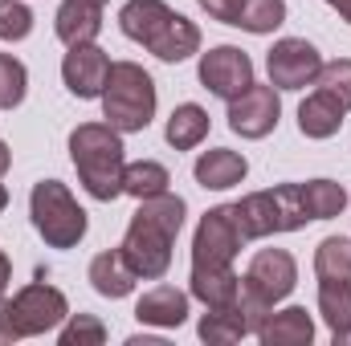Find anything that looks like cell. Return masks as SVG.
I'll list each match as a JSON object with an SVG mask.
<instances>
[{
  "label": "cell",
  "mask_w": 351,
  "mask_h": 346,
  "mask_svg": "<svg viewBox=\"0 0 351 346\" xmlns=\"http://www.w3.org/2000/svg\"><path fill=\"white\" fill-rule=\"evenodd\" d=\"M265 70H269V86L274 90H306L315 86L319 70H323V57L311 41L302 37H282L269 57H265Z\"/></svg>",
  "instance_id": "cell-10"
},
{
  "label": "cell",
  "mask_w": 351,
  "mask_h": 346,
  "mask_svg": "<svg viewBox=\"0 0 351 346\" xmlns=\"http://www.w3.org/2000/svg\"><path fill=\"white\" fill-rule=\"evenodd\" d=\"M8 163H12V155H8V143L0 139V175L8 172Z\"/></svg>",
  "instance_id": "cell-35"
},
{
  "label": "cell",
  "mask_w": 351,
  "mask_h": 346,
  "mask_svg": "<svg viewBox=\"0 0 351 346\" xmlns=\"http://www.w3.org/2000/svg\"><path fill=\"white\" fill-rule=\"evenodd\" d=\"M327 4H331V8H335V12H339V16L351 25V0H327Z\"/></svg>",
  "instance_id": "cell-34"
},
{
  "label": "cell",
  "mask_w": 351,
  "mask_h": 346,
  "mask_svg": "<svg viewBox=\"0 0 351 346\" xmlns=\"http://www.w3.org/2000/svg\"><path fill=\"white\" fill-rule=\"evenodd\" d=\"M70 159L78 168V179L94 200L123 196V135L110 122H82L70 135Z\"/></svg>",
  "instance_id": "cell-3"
},
{
  "label": "cell",
  "mask_w": 351,
  "mask_h": 346,
  "mask_svg": "<svg viewBox=\"0 0 351 346\" xmlns=\"http://www.w3.org/2000/svg\"><path fill=\"white\" fill-rule=\"evenodd\" d=\"M29 216H33V228L41 232V241L49 249H74L86 237V212L78 208V200L70 196V187L58 183V179L33 183Z\"/></svg>",
  "instance_id": "cell-8"
},
{
  "label": "cell",
  "mask_w": 351,
  "mask_h": 346,
  "mask_svg": "<svg viewBox=\"0 0 351 346\" xmlns=\"http://www.w3.org/2000/svg\"><path fill=\"white\" fill-rule=\"evenodd\" d=\"M315 277L319 281H351V241L348 237H327L315 249Z\"/></svg>",
  "instance_id": "cell-26"
},
{
  "label": "cell",
  "mask_w": 351,
  "mask_h": 346,
  "mask_svg": "<svg viewBox=\"0 0 351 346\" xmlns=\"http://www.w3.org/2000/svg\"><path fill=\"white\" fill-rule=\"evenodd\" d=\"M319 314L331 334L351 330V281H319Z\"/></svg>",
  "instance_id": "cell-24"
},
{
  "label": "cell",
  "mask_w": 351,
  "mask_h": 346,
  "mask_svg": "<svg viewBox=\"0 0 351 346\" xmlns=\"http://www.w3.org/2000/svg\"><path fill=\"white\" fill-rule=\"evenodd\" d=\"M245 237L237 224L233 204H221L213 212H204L196 237H192V269H229L233 257L241 253Z\"/></svg>",
  "instance_id": "cell-9"
},
{
  "label": "cell",
  "mask_w": 351,
  "mask_h": 346,
  "mask_svg": "<svg viewBox=\"0 0 351 346\" xmlns=\"http://www.w3.org/2000/svg\"><path fill=\"white\" fill-rule=\"evenodd\" d=\"M192 297L204 302L208 310H221V306H233L241 297V277L237 269H192Z\"/></svg>",
  "instance_id": "cell-20"
},
{
  "label": "cell",
  "mask_w": 351,
  "mask_h": 346,
  "mask_svg": "<svg viewBox=\"0 0 351 346\" xmlns=\"http://www.w3.org/2000/svg\"><path fill=\"white\" fill-rule=\"evenodd\" d=\"M168 183H172V175H168L164 163L143 159V163H127V168H123V191L135 196V200L160 196V191H168Z\"/></svg>",
  "instance_id": "cell-25"
},
{
  "label": "cell",
  "mask_w": 351,
  "mask_h": 346,
  "mask_svg": "<svg viewBox=\"0 0 351 346\" xmlns=\"http://www.w3.org/2000/svg\"><path fill=\"white\" fill-rule=\"evenodd\" d=\"M302 187V208L311 220H331L348 208V191L335 183V179H311V183H298Z\"/></svg>",
  "instance_id": "cell-23"
},
{
  "label": "cell",
  "mask_w": 351,
  "mask_h": 346,
  "mask_svg": "<svg viewBox=\"0 0 351 346\" xmlns=\"http://www.w3.org/2000/svg\"><path fill=\"white\" fill-rule=\"evenodd\" d=\"M25 86H29L25 66H21L12 53H0V110L21 106V102H25Z\"/></svg>",
  "instance_id": "cell-28"
},
{
  "label": "cell",
  "mask_w": 351,
  "mask_h": 346,
  "mask_svg": "<svg viewBox=\"0 0 351 346\" xmlns=\"http://www.w3.org/2000/svg\"><path fill=\"white\" fill-rule=\"evenodd\" d=\"M152 114H156L152 74L135 62H110L106 86H102V118L119 135H135V131H147Z\"/></svg>",
  "instance_id": "cell-4"
},
{
  "label": "cell",
  "mask_w": 351,
  "mask_h": 346,
  "mask_svg": "<svg viewBox=\"0 0 351 346\" xmlns=\"http://www.w3.org/2000/svg\"><path fill=\"white\" fill-rule=\"evenodd\" d=\"M258 338L265 346H311L315 338V322L302 306H290L282 314H269L262 326H258Z\"/></svg>",
  "instance_id": "cell-18"
},
{
  "label": "cell",
  "mask_w": 351,
  "mask_h": 346,
  "mask_svg": "<svg viewBox=\"0 0 351 346\" xmlns=\"http://www.w3.org/2000/svg\"><path fill=\"white\" fill-rule=\"evenodd\" d=\"M184 212H188V204L172 191L139 200L119 249H123V257L131 261V269L143 281H160L172 269V245H176V232L184 228Z\"/></svg>",
  "instance_id": "cell-1"
},
{
  "label": "cell",
  "mask_w": 351,
  "mask_h": 346,
  "mask_svg": "<svg viewBox=\"0 0 351 346\" xmlns=\"http://www.w3.org/2000/svg\"><path fill=\"white\" fill-rule=\"evenodd\" d=\"M196 183L200 187H213V191H225V187H233V183H241L245 175H250V163H245V155H237V151H229V147H213V151H204L200 159H196Z\"/></svg>",
  "instance_id": "cell-15"
},
{
  "label": "cell",
  "mask_w": 351,
  "mask_h": 346,
  "mask_svg": "<svg viewBox=\"0 0 351 346\" xmlns=\"http://www.w3.org/2000/svg\"><path fill=\"white\" fill-rule=\"evenodd\" d=\"M135 318L143 326H184L188 318V293H180L176 285H156L139 297Z\"/></svg>",
  "instance_id": "cell-17"
},
{
  "label": "cell",
  "mask_w": 351,
  "mask_h": 346,
  "mask_svg": "<svg viewBox=\"0 0 351 346\" xmlns=\"http://www.w3.org/2000/svg\"><path fill=\"white\" fill-rule=\"evenodd\" d=\"M348 200H351V196H348Z\"/></svg>",
  "instance_id": "cell-39"
},
{
  "label": "cell",
  "mask_w": 351,
  "mask_h": 346,
  "mask_svg": "<svg viewBox=\"0 0 351 346\" xmlns=\"http://www.w3.org/2000/svg\"><path fill=\"white\" fill-rule=\"evenodd\" d=\"M33 33V12L21 0H0V41H25Z\"/></svg>",
  "instance_id": "cell-31"
},
{
  "label": "cell",
  "mask_w": 351,
  "mask_h": 346,
  "mask_svg": "<svg viewBox=\"0 0 351 346\" xmlns=\"http://www.w3.org/2000/svg\"><path fill=\"white\" fill-rule=\"evenodd\" d=\"M119 29L135 45L152 49L160 62H184L200 49V29L164 0H127L119 12Z\"/></svg>",
  "instance_id": "cell-2"
},
{
  "label": "cell",
  "mask_w": 351,
  "mask_h": 346,
  "mask_svg": "<svg viewBox=\"0 0 351 346\" xmlns=\"http://www.w3.org/2000/svg\"><path fill=\"white\" fill-rule=\"evenodd\" d=\"M66 318H70L66 293L45 281H29L16 297H0V343L45 334V330L62 326Z\"/></svg>",
  "instance_id": "cell-6"
},
{
  "label": "cell",
  "mask_w": 351,
  "mask_h": 346,
  "mask_svg": "<svg viewBox=\"0 0 351 346\" xmlns=\"http://www.w3.org/2000/svg\"><path fill=\"white\" fill-rule=\"evenodd\" d=\"M4 204H8V191H4V183H0V212H4Z\"/></svg>",
  "instance_id": "cell-37"
},
{
  "label": "cell",
  "mask_w": 351,
  "mask_h": 346,
  "mask_svg": "<svg viewBox=\"0 0 351 346\" xmlns=\"http://www.w3.org/2000/svg\"><path fill=\"white\" fill-rule=\"evenodd\" d=\"M53 29L66 45H90L102 33V4L94 0H66L53 16Z\"/></svg>",
  "instance_id": "cell-14"
},
{
  "label": "cell",
  "mask_w": 351,
  "mask_h": 346,
  "mask_svg": "<svg viewBox=\"0 0 351 346\" xmlns=\"http://www.w3.org/2000/svg\"><path fill=\"white\" fill-rule=\"evenodd\" d=\"M106 74H110V57L94 41L90 45H70V53L62 62V78H66V90L74 98H102Z\"/></svg>",
  "instance_id": "cell-13"
},
{
  "label": "cell",
  "mask_w": 351,
  "mask_h": 346,
  "mask_svg": "<svg viewBox=\"0 0 351 346\" xmlns=\"http://www.w3.org/2000/svg\"><path fill=\"white\" fill-rule=\"evenodd\" d=\"M241 4H245V0H200V8H204L213 21H225V25H237Z\"/></svg>",
  "instance_id": "cell-32"
},
{
  "label": "cell",
  "mask_w": 351,
  "mask_h": 346,
  "mask_svg": "<svg viewBox=\"0 0 351 346\" xmlns=\"http://www.w3.org/2000/svg\"><path fill=\"white\" fill-rule=\"evenodd\" d=\"M94 4H106V0H94Z\"/></svg>",
  "instance_id": "cell-38"
},
{
  "label": "cell",
  "mask_w": 351,
  "mask_h": 346,
  "mask_svg": "<svg viewBox=\"0 0 351 346\" xmlns=\"http://www.w3.org/2000/svg\"><path fill=\"white\" fill-rule=\"evenodd\" d=\"M315 86L323 90V94H331V98H335L343 110H351V62H348V57H339V62H327V66L319 70Z\"/></svg>",
  "instance_id": "cell-29"
},
{
  "label": "cell",
  "mask_w": 351,
  "mask_h": 346,
  "mask_svg": "<svg viewBox=\"0 0 351 346\" xmlns=\"http://www.w3.org/2000/svg\"><path fill=\"white\" fill-rule=\"evenodd\" d=\"M164 135H168V143H172L176 151H192V147H200L204 135H208V114H204V106H196V102L176 106Z\"/></svg>",
  "instance_id": "cell-21"
},
{
  "label": "cell",
  "mask_w": 351,
  "mask_h": 346,
  "mask_svg": "<svg viewBox=\"0 0 351 346\" xmlns=\"http://www.w3.org/2000/svg\"><path fill=\"white\" fill-rule=\"evenodd\" d=\"M245 334H254V330H250V322H245V314H241L237 302L221 306V310H208L200 318V338L208 346H229V343H237V338H245Z\"/></svg>",
  "instance_id": "cell-22"
},
{
  "label": "cell",
  "mask_w": 351,
  "mask_h": 346,
  "mask_svg": "<svg viewBox=\"0 0 351 346\" xmlns=\"http://www.w3.org/2000/svg\"><path fill=\"white\" fill-rule=\"evenodd\" d=\"M135 281H139V273L123 257V249H106V253H98L90 261V285L102 297H127L135 289Z\"/></svg>",
  "instance_id": "cell-16"
},
{
  "label": "cell",
  "mask_w": 351,
  "mask_h": 346,
  "mask_svg": "<svg viewBox=\"0 0 351 346\" xmlns=\"http://www.w3.org/2000/svg\"><path fill=\"white\" fill-rule=\"evenodd\" d=\"M8 281H12V261L0 253V297H4V289H8Z\"/></svg>",
  "instance_id": "cell-33"
},
{
  "label": "cell",
  "mask_w": 351,
  "mask_h": 346,
  "mask_svg": "<svg viewBox=\"0 0 351 346\" xmlns=\"http://www.w3.org/2000/svg\"><path fill=\"white\" fill-rule=\"evenodd\" d=\"M233 212H237V224H241L245 241H262V237H274V232H294L311 220L306 208H302V187L298 183H278V187L254 191V196L237 200Z\"/></svg>",
  "instance_id": "cell-7"
},
{
  "label": "cell",
  "mask_w": 351,
  "mask_h": 346,
  "mask_svg": "<svg viewBox=\"0 0 351 346\" xmlns=\"http://www.w3.org/2000/svg\"><path fill=\"white\" fill-rule=\"evenodd\" d=\"M335 338V346H351V330H339V334H331Z\"/></svg>",
  "instance_id": "cell-36"
},
{
  "label": "cell",
  "mask_w": 351,
  "mask_h": 346,
  "mask_svg": "<svg viewBox=\"0 0 351 346\" xmlns=\"http://www.w3.org/2000/svg\"><path fill=\"white\" fill-rule=\"evenodd\" d=\"M343 114H348V110H343L331 94L315 90V94L302 98V106H298V131H302L306 139H331V135H339Z\"/></svg>",
  "instance_id": "cell-19"
},
{
  "label": "cell",
  "mask_w": 351,
  "mask_h": 346,
  "mask_svg": "<svg viewBox=\"0 0 351 346\" xmlns=\"http://www.w3.org/2000/svg\"><path fill=\"white\" fill-rule=\"evenodd\" d=\"M282 21H286V0H245L241 16H237V29H245V33H274Z\"/></svg>",
  "instance_id": "cell-27"
},
{
  "label": "cell",
  "mask_w": 351,
  "mask_h": 346,
  "mask_svg": "<svg viewBox=\"0 0 351 346\" xmlns=\"http://www.w3.org/2000/svg\"><path fill=\"white\" fill-rule=\"evenodd\" d=\"M294 281H298V265H294V257L286 249H262L258 257L250 261V269L241 277L237 306H241V314H245V322H250L254 334H258V326H262L265 318L274 314V306L294 289Z\"/></svg>",
  "instance_id": "cell-5"
},
{
  "label": "cell",
  "mask_w": 351,
  "mask_h": 346,
  "mask_svg": "<svg viewBox=\"0 0 351 346\" xmlns=\"http://www.w3.org/2000/svg\"><path fill=\"white\" fill-rule=\"evenodd\" d=\"M106 343V326L94 314H74L62 326V346H102Z\"/></svg>",
  "instance_id": "cell-30"
},
{
  "label": "cell",
  "mask_w": 351,
  "mask_h": 346,
  "mask_svg": "<svg viewBox=\"0 0 351 346\" xmlns=\"http://www.w3.org/2000/svg\"><path fill=\"white\" fill-rule=\"evenodd\" d=\"M278 118H282V102H278L274 86H258L254 82L245 94H237L229 102V127L241 139H265L278 127Z\"/></svg>",
  "instance_id": "cell-12"
},
{
  "label": "cell",
  "mask_w": 351,
  "mask_h": 346,
  "mask_svg": "<svg viewBox=\"0 0 351 346\" xmlns=\"http://www.w3.org/2000/svg\"><path fill=\"white\" fill-rule=\"evenodd\" d=\"M200 86L208 90L213 98L233 102L237 94H245V90L254 86V62H250V53L237 49V45L208 49L200 57Z\"/></svg>",
  "instance_id": "cell-11"
}]
</instances>
